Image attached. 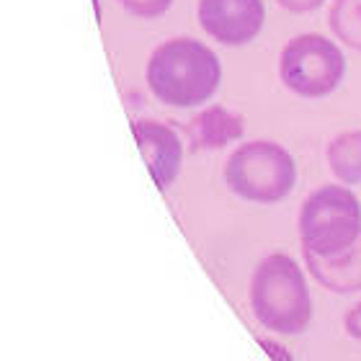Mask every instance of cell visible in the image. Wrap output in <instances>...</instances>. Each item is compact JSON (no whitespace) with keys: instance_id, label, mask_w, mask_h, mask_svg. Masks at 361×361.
Listing matches in <instances>:
<instances>
[{"instance_id":"cell-10","label":"cell","mask_w":361,"mask_h":361,"mask_svg":"<svg viewBox=\"0 0 361 361\" xmlns=\"http://www.w3.org/2000/svg\"><path fill=\"white\" fill-rule=\"evenodd\" d=\"M328 166L343 183H361V129L333 137L328 145Z\"/></svg>"},{"instance_id":"cell-2","label":"cell","mask_w":361,"mask_h":361,"mask_svg":"<svg viewBox=\"0 0 361 361\" xmlns=\"http://www.w3.org/2000/svg\"><path fill=\"white\" fill-rule=\"evenodd\" d=\"M250 307L258 323L281 336H300L312 320L305 274L297 261L284 253H271L253 271L250 281Z\"/></svg>"},{"instance_id":"cell-6","label":"cell","mask_w":361,"mask_h":361,"mask_svg":"<svg viewBox=\"0 0 361 361\" xmlns=\"http://www.w3.org/2000/svg\"><path fill=\"white\" fill-rule=\"evenodd\" d=\"M264 21V0H199V23L219 44H248L261 34Z\"/></svg>"},{"instance_id":"cell-11","label":"cell","mask_w":361,"mask_h":361,"mask_svg":"<svg viewBox=\"0 0 361 361\" xmlns=\"http://www.w3.org/2000/svg\"><path fill=\"white\" fill-rule=\"evenodd\" d=\"M328 23L343 44L361 52V0H333Z\"/></svg>"},{"instance_id":"cell-4","label":"cell","mask_w":361,"mask_h":361,"mask_svg":"<svg viewBox=\"0 0 361 361\" xmlns=\"http://www.w3.org/2000/svg\"><path fill=\"white\" fill-rule=\"evenodd\" d=\"M225 180L240 199L258 204L281 202L294 188L297 166L289 152L269 140L240 145L225 166Z\"/></svg>"},{"instance_id":"cell-15","label":"cell","mask_w":361,"mask_h":361,"mask_svg":"<svg viewBox=\"0 0 361 361\" xmlns=\"http://www.w3.org/2000/svg\"><path fill=\"white\" fill-rule=\"evenodd\" d=\"M261 346L269 351L271 356H274V361H292V356H289V351H284V348L279 346V343H274V341H258Z\"/></svg>"},{"instance_id":"cell-3","label":"cell","mask_w":361,"mask_h":361,"mask_svg":"<svg viewBox=\"0 0 361 361\" xmlns=\"http://www.w3.org/2000/svg\"><path fill=\"white\" fill-rule=\"evenodd\" d=\"M361 235V204L346 186L317 188L300 209V240L305 253L333 258Z\"/></svg>"},{"instance_id":"cell-14","label":"cell","mask_w":361,"mask_h":361,"mask_svg":"<svg viewBox=\"0 0 361 361\" xmlns=\"http://www.w3.org/2000/svg\"><path fill=\"white\" fill-rule=\"evenodd\" d=\"M346 331L351 338L361 341V302L346 315Z\"/></svg>"},{"instance_id":"cell-8","label":"cell","mask_w":361,"mask_h":361,"mask_svg":"<svg viewBox=\"0 0 361 361\" xmlns=\"http://www.w3.org/2000/svg\"><path fill=\"white\" fill-rule=\"evenodd\" d=\"M245 135V119L225 106H209L186 124L191 150H219Z\"/></svg>"},{"instance_id":"cell-12","label":"cell","mask_w":361,"mask_h":361,"mask_svg":"<svg viewBox=\"0 0 361 361\" xmlns=\"http://www.w3.org/2000/svg\"><path fill=\"white\" fill-rule=\"evenodd\" d=\"M119 3L137 18H158L173 6V0H119Z\"/></svg>"},{"instance_id":"cell-5","label":"cell","mask_w":361,"mask_h":361,"mask_svg":"<svg viewBox=\"0 0 361 361\" xmlns=\"http://www.w3.org/2000/svg\"><path fill=\"white\" fill-rule=\"evenodd\" d=\"M346 75L341 47L323 34H300L289 39L279 57V78L297 96L323 98L338 88Z\"/></svg>"},{"instance_id":"cell-1","label":"cell","mask_w":361,"mask_h":361,"mask_svg":"<svg viewBox=\"0 0 361 361\" xmlns=\"http://www.w3.org/2000/svg\"><path fill=\"white\" fill-rule=\"evenodd\" d=\"M222 65L209 47L188 37L168 39L147 60V85L168 106H199L214 96Z\"/></svg>"},{"instance_id":"cell-13","label":"cell","mask_w":361,"mask_h":361,"mask_svg":"<svg viewBox=\"0 0 361 361\" xmlns=\"http://www.w3.org/2000/svg\"><path fill=\"white\" fill-rule=\"evenodd\" d=\"M276 3L289 13H310V11H317L325 0H276Z\"/></svg>"},{"instance_id":"cell-9","label":"cell","mask_w":361,"mask_h":361,"mask_svg":"<svg viewBox=\"0 0 361 361\" xmlns=\"http://www.w3.org/2000/svg\"><path fill=\"white\" fill-rule=\"evenodd\" d=\"M305 264L325 289L336 294L361 292V235L351 248L333 258L305 253Z\"/></svg>"},{"instance_id":"cell-7","label":"cell","mask_w":361,"mask_h":361,"mask_svg":"<svg viewBox=\"0 0 361 361\" xmlns=\"http://www.w3.org/2000/svg\"><path fill=\"white\" fill-rule=\"evenodd\" d=\"M132 132H135L137 147L142 152L145 163L150 168V176L160 191H166L176 180L180 171V160H183V147L173 129L168 124L152 119L132 121Z\"/></svg>"}]
</instances>
